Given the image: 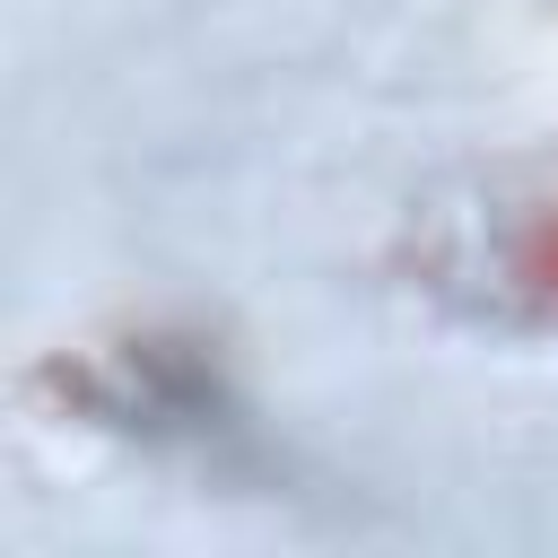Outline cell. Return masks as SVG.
Instances as JSON below:
<instances>
[{"mask_svg": "<svg viewBox=\"0 0 558 558\" xmlns=\"http://www.w3.org/2000/svg\"><path fill=\"white\" fill-rule=\"evenodd\" d=\"M532 270H541V279L558 288V227H549V244H541V262H532Z\"/></svg>", "mask_w": 558, "mask_h": 558, "instance_id": "obj_1", "label": "cell"}]
</instances>
